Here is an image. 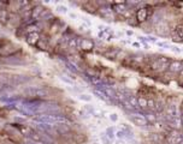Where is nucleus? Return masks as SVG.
I'll return each instance as SVG.
<instances>
[{
  "label": "nucleus",
  "instance_id": "15",
  "mask_svg": "<svg viewBox=\"0 0 183 144\" xmlns=\"http://www.w3.org/2000/svg\"><path fill=\"white\" fill-rule=\"evenodd\" d=\"M116 138H118V140H122V139L127 138V132L123 131V130H121V128L116 130Z\"/></svg>",
  "mask_w": 183,
  "mask_h": 144
},
{
  "label": "nucleus",
  "instance_id": "27",
  "mask_svg": "<svg viewBox=\"0 0 183 144\" xmlns=\"http://www.w3.org/2000/svg\"><path fill=\"white\" fill-rule=\"evenodd\" d=\"M110 120L113 121V123H117V121H118V114H117V113H111L110 114Z\"/></svg>",
  "mask_w": 183,
  "mask_h": 144
},
{
  "label": "nucleus",
  "instance_id": "23",
  "mask_svg": "<svg viewBox=\"0 0 183 144\" xmlns=\"http://www.w3.org/2000/svg\"><path fill=\"white\" fill-rule=\"evenodd\" d=\"M176 34L181 38H183V24H179V25H177V27H176Z\"/></svg>",
  "mask_w": 183,
  "mask_h": 144
},
{
  "label": "nucleus",
  "instance_id": "6",
  "mask_svg": "<svg viewBox=\"0 0 183 144\" xmlns=\"http://www.w3.org/2000/svg\"><path fill=\"white\" fill-rule=\"evenodd\" d=\"M148 17V10L146 7H141V9H137L136 11V21L139 23H143Z\"/></svg>",
  "mask_w": 183,
  "mask_h": 144
},
{
  "label": "nucleus",
  "instance_id": "22",
  "mask_svg": "<svg viewBox=\"0 0 183 144\" xmlns=\"http://www.w3.org/2000/svg\"><path fill=\"white\" fill-rule=\"evenodd\" d=\"M68 7L64 6V5H58L57 6V11L59 12V13H68Z\"/></svg>",
  "mask_w": 183,
  "mask_h": 144
},
{
  "label": "nucleus",
  "instance_id": "11",
  "mask_svg": "<svg viewBox=\"0 0 183 144\" xmlns=\"http://www.w3.org/2000/svg\"><path fill=\"white\" fill-rule=\"evenodd\" d=\"M68 46H69V48H80V38L78 37L69 38Z\"/></svg>",
  "mask_w": 183,
  "mask_h": 144
},
{
  "label": "nucleus",
  "instance_id": "31",
  "mask_svg": "<svg viewBox=\"0 0 183 144\" xmlns=\"http://www.w3.org/2000/svg\"><path fill=\"white\" fill-rule=\"evenodd\" d=\"M61 78V81H64L65 83H69V84H72V82L70 81V79H66V78H65V77H60Z\"/></svg>",
  "mask_w": 183,
  "mask_h": 144
},
{
  "label": "nucleus",
  "instance_id": "40",
  "mask_svg": "<svg viewBox=\"0 0 183 144\" xmlns=\"http://www.w3.org/2000/svg\"><path fill=\"white\" fill-rule=\"evenodd\" d=\"M92 144H98V143H92Z\"/></svg>",
  "mask_w": 183,
  "mask_h": 144
},
{
  "label": "nucleus",
  "instance_id": "7",
  "mask_svg": "<svg viewBox=\"0 0 183 144\" xmlns=\"http://www.w3.org/2000/svg\"><path fill=\"white\" fill-rule=\"evenodd\" d=\"M165 114H166V118L169 120H172V119H175L176 116H178L175 104H170V106H167L166 109H165Z\"/></svg>",
  "mask_w": 183,
  "mask_h": 144
},
{
  "label": "nucleus",
  "instance_id": "34",
  "mask_svg": "<svg viewBox=\"0 0 183 144\" xmlns=\"http://www.w3.org/2000/svg\"><path fill=\"white\" fill-rule=\"evenodd\" d=\"M69 16H70L71 18H77V15H75V13H69Z\"/></svg>",
  "mask_w": 183,
  "mask_h": 144
},
{
  "label": "nucleus",
  "instance_id": "20",
  "mask_svg": "<svg viewBox=\"0 0 183 144\" xmlns=\"http://www.w3.org/2000/svg\"><path fill=\"white\" fill-rule=\"evenodd\" d=\"M170 123H171V124H174L175 128H178V127H181V125H182V119H181L179 116H176L175 119L170 120Z\"/></svg>",
  "mask_w": 183,
  "mask_h": 144
},
{
  "label": "nucleus",
  "instance_id": "4",
  "mask_svg": "<svg viewBox=\"0 0 183 144\" xmlns=\"http://www.w3.org/2000/svg\"><path fill=\"white\" fill-rule=\"evenodd\" d=\"M132 118V121L136 125V126H140V127H145L148 125V121L146 120V118L143 116L142 114H132L130 115Z\"/></svg>",
  "mask_w": 183,
  "mask_h": 144
},
{
  "label": "nucleus",
  "instance_id": "13",
  "mask_svg": "<svg viewBox=\"0 0 183 144\" xmlns=\"http://www.w3.org/2000/svg\"><path fill=\"white\" fill-rule=\"evenodd\" d=\"M137 103H139V108L141 109H147V104H148V100H146L145 97H137Z\"/></svg>",
  "mask_w": 183,
  "mask_h": 144
},
{
  "label": "nucleus",
  "instance_id": "30",
  "mask_svg": "<svg viewBox=\"0 0 183 144\" xmlns=\"http://www.w3.org/2000/svg\"><path fill=\"white\" fill-rule=\"evenodd\" d=\"M170 49H171L172 52H176V53H181V52H182V49L181 48H178V47H170Z\"/></svg>",
  "mask_w": 183,
  "mask_h": 144
},
{
  "label": "nucleus",
  "instance_id": "21",
  "mask_svg": "<svg viewBox=\"0 0 183 144\" xmlns=\"http://www.w3.org/2000/svg\"><path fill=\"white\" fill-rule=\"evenodd\" d=\"M78 99H80L81 101H84V102H90L92 101V96L89 94H81L80 96H78Z\"/></svg>",
  "mask_w": 183,
  "mask_h": 144
},
{
  "label": "nucleus",
  "instance_id": "33",
  "mask_svg": "<svg viewBox=\"0 0 183 144\" xmlns=\"http://www.w3.org/2000/svg\"><path fill=\"white\" fill-rule=\"evenodd\" d=\"M25 144H36V142H34V140L29 139V140H27V142H25Z\"/></svg>",
  "mask_w": 183,
  "mask_h": 144
},
{
  "label": "nucleus",
  "instance_id": "26",
  "mask_svg": "<svg viewBox=\"0 0 183 144\" xmlns=\"http://www.w3.org/2000/svg\"><path fill=\"white\" fill-rule=\"evenodd\" d=\"M5 62H7V64H21L22 61H21V58H16V59H14V60H9L7 58L4 60Z\"/></svg>",
  "mask_w": 183,
  "mask_h": 144
},
{
  "label": "nucleus",
  "instance_id": "37",
  "mask_svg": "<svg viewBox=\"0 0 183 144\" xmlns=\"http://www.w3.org/2000/svg\"><path fill=\"white\" fill-rule=\"evenodd\" d=\"M5 89H6V88H5V87H1V88H0V93H1V91H4V90H5Z\"/></svg>",
  "mask_w": 183,
  "mask_h": 144
},
{
  "label": "nucleus",
  "instance_id": "35",
  "mask_svg": "<svg viewBox=\"0 0 183 144\" xmlns=\"http://www.w3.org/2000/svg\"><path fill=\"white\" fill-rule=\"evenodd\" d=\"M114 144H127V143H124L123 140H117V142H116Z\"/></svg>",
  "mask_w": 183,
  "mask_h": 144
},
{
  "label": "nucleus",
  "instance_id": "25",
  "mask_svg": "<svg viewBox=\"0 0 183 144\" xmlns=\"http://www.w3.org/2000/svg\"><path fill=\"white\" fill-rule=\"evenodd\" d=\"M155 45H157V46H159V47H162V48H169V49H170V45H169L167 42L157 41V42H155Z\"/></svg>",
  "mask_w": 183,
  "mask_h": 144
},
{
  "label": "nucleus",
  "instance_id": "38",
  "mask_svg": "<svg viewBox=\"0 0 183 144\" xmlns=\"http://www.w3.org/2000/svg\"><path fill=\"white\" fill-rule=\"evenodd\" d=\"M3 6V3H0V7H1Z\"/></svg>",
  "mask_w": 183,
  "mask_h": 144
},
{
  "label": "nucleus",
  "instance_id": "18",
  "mask_svg": "<svg viewBox=\"0 0 183 144\" xmlns=\"http://www.w3.org/2000/svg\"><path fill=\"white\" fill-rule=\"evenodd\" d=\"M42 12H44L42 7H36V9H34V10H33V17H34V18H40Z\"/></svg>",
  "mask_w": 183,
  "mask_h": 144
},
{
  "label": "nucleus",
  "instance_id": "14",
  "mask_svg": "<svg viewBox=\"0 0 183 144\" xmlns=\"http://www.w3.org/2000/svg\"><path fill=\"white\" fill-rule=\"evenodd\" d=\"M105 133H106V136H107L111 140H114V138H116V130H114V127H109V128L105 131Z\"/></svg>",
  "mask_w": 183,
  "mask_h": 144
},
{
  "label": "nucleus",
  "instance_id": "17",
  "mask_svg": "<svg viewBox=\"0 0 183 144\" xmlns=\"http://www.w3.org/2000/svg\"><path fill=\"white\" fill-rule=\"evenodd\" d=\"M100 138H101L102 144H112V143H113V140H111V139L106 136V133H105V132H102V133L100 135Z\"/></svg>",
  "mask_w": 183,
  "mask_h": 144
},
{
  "label": "nucleus",
  "instance_id": "36",
  "mask_svg": "<svg viewBox=\"0 0 183 144\" xmlns=\"http://www.w3.org/2000/svg\"><path fill=\"white\" fill-rule=\"evenodd\" d=\"M127 34H128V35H133V34H134V33H133V31H132V30H128V31H127Z\"/></svg>",
  "mask_w": 183,
  "mask_h": 144
},
{
  "label": "nucleus",
  "instance_id": "2",
  "mask_svg": "<svg viewBox=\"0 0 183 144\" xmlns=\"http://www.w3.org/2000/svg\"><path fill=\"white\" fill-rule=\"evenodd\" d=\"M23 94L29 97H35V99H44L49 95V90L44 87H29L23 90Z\"/></svg>",
  "mask_w": 183,
  "mask_h": 144
},
{
  "label": "nucleus",
  "instance_id": "39",
  "mask_svg": "<svg viewBox=\"0 0 183 144\" xmlns=\"http://www.w3.org/2000/svg\"><path fill=\"white\" fill-rule=\"evenodd\" d=\"M182 126H183V119H182Z\"/></svg>",
  "mask_w": 183,
  "mask_h": 144
},
{
  "label": "nucleus",
  "instance_id": "10",
  "mask_svg": "<svg viewBox=\"0 0 183 144\" xmlns=\"http://www.w3.org/2000/svg\"><path fill=\"white\" fill-rule=\"evenodd\" d=\"M127 101H128V103L130 104V106L133 107L134 111H135V109H140V108H139V103H137L136 96H134V95H127Z\"/></svg>",
  "mask_w": 183,
  "mask_h": 144
},
{
  "label": "nucleus",
  "instance_id": "41",
  "mask_svg": "<svg viewBox=\"0 0 183 144\" xmlns=\"http://www.w3.org/2000/svg\"><path fill=\"white\" fill-rule=\"evenodd\" d=\"M181 144H183V142H182V143H181Z\"/></svg>",
  "mask_w": 183,
  "mask_h": 144
},
{
  "label": "nucleus",
  "instance_id": "28",
  "mask_svg": "<svg viewBox=\"0 0 183 144\" xmlns=\"http://www.w3.org/2000/svg\"><path fill=\"white\" fill-rule=\"evenodd\" d=\"M172 41H176V42H183V40H182V38L176 34V35H174L172 36Z\"/></svg>",
  "mask_w": 183,
  "mask_h": 144
},
{
  "label": "nucleus",
  "instance_id": "9",
  "mask_svg": "<svg viewBox=\"0 0 183 144\" xmlns=\"http://www.w3.org/2000/svg\"><path fill=\"white\" fill-rule=\"evenodd\" d=\"M27 42L28 43H30V45H35L39 40H40V36H39V33H29V34H27Z\"/></svg>",
  "mask_w": 183,
  "mask_h": 144
},
{
  "label": "nucleus",
  "instance_id": "19",
  "mask_svg": "<svg viewBox=\"0 0 183 144\" xmlns=\"http://www.w3.org/2000/svg\"><path fill=\"white\" fill-rule=\"evenodd\" d=\"M145 118H146V120L148 121V124H149V123H155V121H157V115H154L152 112L147 113Z\"/></svg>",
  "mask_w": 183,
  "mask_h": 144
},
{
  "label": "nucleus",
  "instance_id": "16",
  "mask_svg": "<svg viewBox=\"0 0 183 144\" xmlns=\"http://www.w3.org/2000/svg\"><path fill=\"white\" fill-rule=\"evenodd\" d=\"M113 9H114L116 12H118V13H124V11L127 10L124 3H118V4H117V6H114Z\"/></svg>",
  "mask_w": 183,
  "mask_h": 144
},
{
  "label": "nucleus",
  "instance_id": "29",
  "mask_svg": "<svg viewBox=\"0 0 183 144\" xmlns=\"http://www.w3.org/2000/svg\"><path fill=\"white\" fill-rule=\"evenodd\" d=\"M132 46H133L134 48H136V49H140L142 45H141L140 42H132Z\"/></svg>",
  "mask_w": 183,
  "mask_h": 144
},
{
  "label": "nucleus",
  "instance_id": "32",
  "mask_svg": "<svg viewBox=\"0 0 183 144\" xmlns=\"http://www.w3.org/2000/svg\"><path fill=\"white\" fill-rule=\"evenodd\" d=\"M178 78L181 81H183V67H182V70H181V72L178 73Z\"/></svg>",
  "mask_w": 183,
  "mask_h": 144
},
{
  "label": "nucleus",
  "instance_id": "24",
  "mask_svg": "<svg viewBox=\"0 0 183 144\" xmlns=\"http://www.w3.org/2000/svg\"><path fill=\"white\" fill-rule=\"evenodd\" d=\"M155 106H157V103H155L153 100H148L147 109H149V111H155Z\"/></svg>",
  "mask_w": 183,
  "mask_h": 144
},
{
  "label": "nucleus",
  "instance_id": "3",
  "mask_svg": "<svg viewBox=\"0 0 183 144\" xmlns=\"http://www.w3.org/2000/svg\"><path fill=\"white\" fill-rule=\"evenodd\" d=\"M169 65H170V60L167 57H163V58H158L155 61H153L151 64V67L152 70L157 71V72H163L166 69H169Z\"/></svg>",
  "mask_w": 183,
  "mask_h": 144
},
{
  "label": "nucleus",
  "instance_id": "12",
  "mask_svg": "<svg viewBox=\"0 0 183 144\" xmlns=\"http://www.w3.org/2000/svg\"><path fill=\"white\" fill-rule=\"evenodd\" d=\"M93 93H94V95H97V97H99L100 100H102V101H110V99L107 97V95L105 94V93H104V91L102 90H98V89H94V91H93Z\"/></svg>",
  "mask_w": 183,
  "mask_h": 144
},
{
  "label": "nucleus",
  "instance_id": "1",
  "mask_svg": "<svg viewBox=\"0 0 183 144\" xmlns=\"http://www.w3.org/2000/svg\"><path fill=\"white\" fill-rule=\"evenodd\" d=\"M36 120L40 121L41 124H46V125H64V124H70V121L65 118L64 115H59V114H39L36 116Z\"/></svg>",
  "mask_w": 183,
  "mask_h": 144
},
{
  "label": "nucleus",
  "instance_id": "5",
  "mask_svg": "<svg viewBox=\"0 0 183 144\" xmlns=\"http://www.w3.org/2000/svg\"><path fill=\"white\" fill-rule=\"evenodd\" d=\"M182 67H183V62L179 61V60H175V61H171V62H170L167 70L171 72V73H174V74H178V73L181 72Z\"/></svg>",
  "mask_w": 183,
  "mask_h": 144
},
{
  "label": "nucleus",
  "instance_id": "8",
  "mask_svg": "<svg viewBox=\"0 0 183 144\" xmlns=\"http://www.w3.org/2000/svg\"><path fill=\"white\" fill-rule=\"evenodd\" d=\"M80 48L83 50H90L94 48V43L89 38H80Z\"/></svg>",
  "mask_w": 183,
  "mask_h": 144
}]
</instances>
